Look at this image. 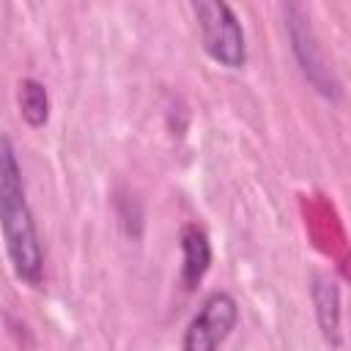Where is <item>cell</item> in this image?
<instances>
[{
  "instance_id": "obj_2",
  "label": "cell",
  "mask_w": 351,
  "mask_h": 351,
  "mask_svg": "<svg viewBox=\"0 0 351 351\" xmlns=\"http://www.w3.org/2000/svg\"><path fill=\"white\" fill-rule=\"evenodd\" d=\"M192 14L206 55L225 69H241L247 63V41L236 11L222 0H197L192 3Z\"/></svg>"
},
{
  "instance_id": "obj_4",
  "label": "cell",
  "mask_w": 351,
  "mask_h": 351,
  "mask_svg": "<svg viewBox=\"0 0 351 351\" xmlns=\"http://www.w3.org/2000/svg\"><path fill=\"white\" fill-rule=\"evenodd\" d=\"M288 36H291V44H293V52H296V60L304 71V77L315 85V90H321L324 96H337L340 88L337 82L332 80V74H326V66H321V58H318V47H315V38L310 33V27L304 25L302 16H296V5H288Z\"/></svg>"
},
{
  "instance_id": "obj_6",
  "label": "cell",
  "mask_w": 351,
  "mask_h": 351,
  "mask_svg": "<svg viewBox=\"0 0 351 351\" xmlns=\"http://www.w3.org/2000/svg\"><path fill=\"white\" fill-rule=\"evenodd\" d=\"M313 304H315V318L321 326V335L329 346H340V291L332 280L315 277L313 280Z\"/></svg>"
},
{
  "instance_id": "obj_7",
  "label": "cell",
  "mask_w": 351,
  "mask_h": 351,
  "mask_svg": "<svg viewBox=\"0 0 351 351\" xmlns=\"http://www.w3.org/2000/svg\"><path fill=\"white\" fill-rule=\"evenodd\" d=\"M16 101H19V115L30 129H41L49 121V93H47L44 82L25 77L19 82Z\"/></svg>"
},
{
  "instance_id": "obj_3",
  "label": "cell",
  "mask_w": 351,
  "mask_h": 351,
  "mask_svg": "<svg viewBox=\"0 0 351 351\" xmlns=\"http://www.w3.org/2000/svg\"><path fill=\"white\" fill-rule=\"evenodd\" d=\"M239 321V304L230 293L214 291L203 299L200 310L184 332L181 351H219Z\"/></svg>"
},
{
  "instance_id": "obj_1",
  "label": "cell",
  "mask_w": 351,
  "mask_h": 351,
  "mask_svg": "<svg viewBox=\"0 0 351 351\" xmlns=\"http://www.w3.org/2000/svg\"><path fill=\"white\" fill-rule=\"evenodd\" d=\"M0 233L14 274L30 288H38L44 280V250L27 203L16 148L8 134H0Z\"/></svg>"
},
{
  "instance_id": "obj_5",
  "label": "cell",
  "mask_w": 351,
  "mask_h": 351,
  "mask_svg": "<svg viewBox=\"0 0 351 351\" xmlns=\"http://www.w3.org/2000/svg\"><path fill=\"white\" fill-rule=\"evenodd\" d=\"M178 244H181V282L186 291H192L211 266V244L206 230L197 225H184Z\"/></svg>"
}]
</instances>
